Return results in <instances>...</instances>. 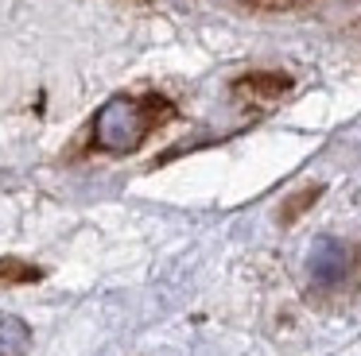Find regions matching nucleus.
<instances>
[{"label":"nucleus","mask_w":361,"mask_h":356,"mask_svg":"<svg viewBox=\"0 0 361 356\" xmlns=\"http://www.w3.org/2000/svg\"><path fill=\"white\" fill-rule=\"evenodd\" d=\"M167 116H171V105H167L164 97H156V93H148V97H113L109 105L94 116V144L102 147V151L128 155V151H136V147L148 139V132L159 128Z\"/></svg>","instance_id":"1"},{"label":"nucleus","mask_w":361,"mask_h":356,"mask_svg":"<svg viewBox=\"0 0 361 356\" xmlns=\"http://www.w3.org/2000/svg\"><path fill=\"white\" fill-rule=\"evenodd\" d=\"M345 271V248L338 244V240L322 236L319 244L311 248V275L314 283H338Z\"/></svg>","instance_id":"2"},{"label":"nucleus","mask_w":361,"mask_h":356,"mask_svg":"<svg viewBox=\"0 0 361 356\" xmlns=\"http://www.w3.org/2000/svg\"><path fill=\"white\" fill-rule=\"evenodd\" d=\"M27 345H32V333L20 317H0V356H24Z\"/></svg>","instance_id":"3"},{"label":"nucleus","mask_w":361,"mask_h":356,"mask_svg":"<svg viewBox=\"0 0 361 356\" xmlns=\"http://www.w3.org/2000/svg\"><path fill=\"white\" fill-rule=\"evenodd\" d=\"M288 89H291V82L283 74H252V77H245V82H237V93H252V97H260V101H276Z\"/></svg>","instance_id":"4"},{"label":"nucleus","mask_w":361,"mask_h":356,"mask_svg":"<svg viewBox=\"0 0 361 356\" xmlns=\"http://www.w3.org/2000/svg\"><path fill=\"white\" fill-rule=\"evenodd\" d=\"M43 271L39 267H32V263H24V260H0V283H35Z\"/></svg>","instance_id":"5"},{"label":"nucleus","mask_w":361,"mask_h":356,"mask_svg":"<svg viewBox=\"0 0 361 356\" xmlns=\"http://www.w3.org/2000/svg\"><path fill=\"white\" fill-rule=\"evenodd\" d=\"M249 4H257V8H295V4H303V0H249Z\"/></svg>","instance_id":"6"}]
</instances>
